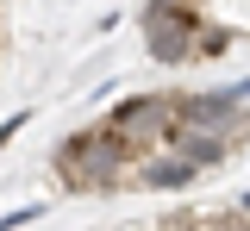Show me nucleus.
<instances>
[{"instance_id": "1", "label": "nucleus", "mask_w": 250, "mask_h": 231, "mask_svg": "<svg viewBox=\"0 0 250 231\" xmlns=\"http://www.w3.org/2000/svg\"><path fill=\"white\" fill-rule=\"evenodd\" d=\"M57 175L69 194H113V188H125V175L144 163V144H131L125 132H113L106 119L100 125H88V132L62 137L57 144Z\"/></svg>"}, {"instance_id": "2", "label": "nucleus", "mask_w": 250, "mask_h": 231, "mask_svg": "<svg viewBox=\"0 0 250 231\" xmlns=\"http://www.w3.org/2000/svg\"><path fill=\"white\" fill-rule=\"evenodd\" d=\"M106 125L125 132L131 144H144V137H156L163 125H169V94H131V100H119V106L106 113Z\"/></svg>"}, {"instance_id": "3", "label": "nucleus", "mask_w": 250, "mask_h": 231, "mask_svg": "<svg viewBox=\"0 0 250 231\" xmlns=\"http://www.w3.org/2000/svg\"><path fill=\"white\" fill-rule=\"evenodd\" d=\"M194 32L200 25H182V19H144V50L163 69H182V63H194Z\"/></svg>"}, {"instance_id": "4", "label": "nucleus", "mask_w": 250, "mask_h": 231, "mask_svg": "<svg viewBox=\"0 0 250 231\" xmlns=\"http://www.w3.org/2000/svg\"><path fill=\"white\" fill-rule=\"evenodd\" d=\"M131 175H138V188H156V194H182V188L200 175V169L188 163V156H175V150H163V156H144Z\"/></svg>"}, {"instance_id": "5", "label": "nucleus", "mask_w": 250, "mask_h": 231, "mask_svg": "<svg viewBox=\"0 0 250 231\" xmlns=\"http://www.w3.org/2000/svg\"><path fill=\"white\" fill-rule=\"evenodd\" d=\"M225 50H231V32L207 19V25L194 32V63H213V57H225Z\"/></svg>"}, {"instance_id": "6", "label": "nucleus", "mask_w": 250, "mask_h": 231, "mask_svg": "<svg viewBox=\"0 0 250 231\" xmlns=\"http://www.w3.org/2000/svg\"><path fill=\"white\" fill-rule=\"evenodd\" d=\"M25 132V113H13V119H6V125H0V150H6V144H13V137Z\"/></svg>"}]
</instances>
